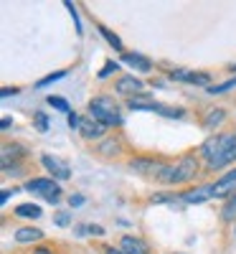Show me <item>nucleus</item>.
<instances>
[{
  "label": "nucleus",
  "mask_w": 236,
  "mask_h": 254,
  "mask_svg": "<svg viewBox=\"0 0 236 254\" xmlns=\"http://www.w3.org/2000/svg\"><path fill=\"white\" fill-rule=\"evenodd\" d=\"M13 94H18V87H5V89H0V97H13Z\"/></svg>",
  "instance_id": "473e14b6"
},
{
  "label": "nucleus",
  "mask_w": 236,
  "mask_h": 254,
  "mask_svg": "<svg viewBox=\"0 0 236 254\" xmlns=\"http://www.w3.org/2000/svg\"><path fill=\"white\" fill-rule=\"evenodd\" d=\"M54 224H56V226H69V224H71V216L66 214V211H61V214H56Z\"/></svg>",
  "instance_id": "cd10ccee"
},
{
  "label": "nucleus",
  "mask_w": 236,
  "mask_h": 254,
  "mask_svg": "<svg viewBox=\"0 0 236 254\" xmlns=\"http://www.w3.org/2000/svg\"><path fill=\"white\" fill-rule=\"evenodd\" d=\"M10 193H15V188H13V190H3V193H0V203H3V206L8 203V198H10Z\"/></svg>",
  "instance_id": "c9c22d12"
},
{
  "label": "nucleus",
  "mask_w": 236,
  "mask_h": 254,
  "mask_svg": "<svg viewBox=\"0 0 236 254\" xmlns=\"http://www.w3.org/2000/svg\"><path fill=\"white\" fill-rule=\"evenodd\" d=\"M84 201H87V198H84L81 193H71V196H69V206H71V208H79V206H84Z\"/></svg>",
  "instance_id": "c756f323"
},
{
  "label": "nucleus",
  "mask_w": 236,
  "mask_h": 254,
  "mask_svg": "<svg viewBox=\"0 0 236 254\" xmlns=\"http://www.w3.org/2000/svg\"><path fill=\"white\" fill-rule=\"evenodd\" d=\"M13 214L18 219H41L44 216V208H41L38 203H20V206H15Z\"/></svg>",
  "instance_id": "dca6fc26"
},
{
  "label": "nucleus",
  "mask_w": 236,
  "mask_h": 254,
  "mask_svg": "<svg viewBox=\"0 0 236 254\" xmlns=\"http://www.w3.org/2000/svg\"><path fill=\"white\" fill-rule=\"evenodd\" d=\"M63 76H66V71H54V74H46L44 79H38L33 87L36 89H46V87H51V84H56V81H61Z\"/></svg>",
  "instance_id": "4be33fe9"
},
{
  "label": "nucleus",
  "mask_w": 236,
  "mask_h": 254,
  "mask_svg": "<svg viewBox=\"0 0 236 254\" xmlns=\"http://www.w3.org/2000/svg\"><path fill=\"white\" fill-rule=\"evenodd\" d=\"M26 155L23 145H13L5 142L3 145V158H0V165H3V173H18L20 171V158Z\"/></svg>",
  "instance_id": "39448f33"
},
{
  "label": "nucleus",
  "mask_w": 236,
  "mask_h": 254,
  "mask_svg": "<svg viewBox=\"0 0 236 254\" xmlns=\"http://www.w3.org/2000/svg\"><path fill=\"white\" fill-rule=\"evenodd\" d=\"M97 28H99V33L104 36V41H107V44H110L115 51H122V49H124V46H122V38H119L115 31H110L107 26H97Z\"/></svg>",
  "instance_id": "aec40b11"
},
{
  "label": "nucleus",
  "mask_w": 236,
  "mask_h": 254,
  "mask_svg": "<svg viewBox=\"0 0 236 254\" xmlns=\"http://www.w3.org/2000/svg\"><path fill=\"white\" fill-rule=\"evenodd\" d=\"M104 130H107V127H104V125H99L97 120H92V117H81V127H79V135H81L84 140L94 142V140H99V137L104 135Z\"/></svg>",
  "instance_id": "9b49d317"
},
{
  "label": "nucleus",
  "mask_w": 236,
  "mask_h": 254,
  "mask_svg": "<svg viewBox=\"0 0 236 254\" xmlns=\"http://www.w3.org/2000/svg\"><path fill=\"white\" fill-rule=\"evenodd\" d=\"M33 254H56V252H54L51 247H36V249H33Z\"/></svg>",
  "instance_id": "f704fd0d"
},
{
  "label": "nucleus",
  "mask_w": 236,
  "mask_h": 254,
  "mask_svg": "<svg viewBox=\"0 0 236 254\" xmlns=\"http://www.w3.org/2000/svg\"><path fill=\"white\" fill-rule=\"evenodd\" d=\"M119 249H122L124 254H150L147 242L140 239V237H132V234H127V237L119 239Z\"/></svg>",
  "instance_id": "ddd939ff"
},
{
  "label": "nucleus",
  "mask_w": 236,
  "mask_h": 254,
  "mask_svg": "<svg viewBox=\"0 0 236 254\" xmlns=\"http://www.w3.org/2000/svg\"><path fill=\"white\" fill-rule=\"evenodd\" d=\"M89 117L97 120L104 127H119L122 125V112L119 104L115 102V97L110 94H97L89 99Z\"/></svg>",
  "instance_id": "7ed1b4c3"
},
{
  "label": "nucleus",
  "mask_w": 236,
  "mask_h": 254,
  "mask_svg": "<svg viewBox=\"0 0 236 254\" xmlns=\"http://www.w3.org/2000/svg\"><path fill=\"white\" fill-rule=\"evenodd\" d=\"M13 239H15V244H33V242H41V239H44V229L20 226V229H15Z\"/></svg>",
  "instance_id": "4468645a"
},
{
  "label": "nucleus",
  "mask_w": 236,
  "mask_h": 254,
  "mask_svg": "<svg viewBox=\"0 0 236 254\" xmlns=\"http://www.w3.org/2000/svg\"><path fill=\"white\" fill-rule=\"evenodd\" d=\"M208 171H221L224 165L234 163L236 160V132H221V135H213L208 137L203 145H201V153H198Z\"/></svg>",
  "instance_id": "f257e3e1"
},
{
  "label": "nucleus",
  "mask_w": 236,
  "mask_h": 254,
  "mask_svg": "<svg viewBox=\"0 0 236 254\" xmlns=\"http://www.w3.org/2000/svg\"><path fill=\"white\" fill-rule=\"evenodd\" d=\"M33 127L38 132H46L49 130V115L46 112H33Z\"/></svg>",
  "instance_id": "393cba45"
},
{
  "label": "nucleus",
  "mask_w": 236,
  "mask_h": 254,
  "mask_svg": "<svg viewBox=\"0 0 236 254\" xmlns=\"http://www.w3.org/2000/svg\"><path fill=\"white\" fill-rule=\"evenodd\" d=\"M46 104H49V107H54V110H59V112H66V115H71V104H69V99H66V97L51 94V97L46 99Z\"/></svg>",
  "instance_id": "412c9836"
},
{
  "label": "nucleus",
  "mask_w": 236,
  "mask_h": 254,
  "mask_svg": "<svg viewBox=\"0 0 236 254\" xmlns=\"http://www.w3.org/2000/svg\"><path fill=\"white\" fill-rule=\"evenodd\" d=\"M183 81L196 84V87H206V89L211 87V76H208V74H203V71H185Z\"/></svg>",
  "instance_id": "6ab92c4d"
},
{
  "label": "nucleus",
  "mask_w": 236,
  "mask_h": 254,
  "mask_svg": "<svg viewBox=\"0 0 236 254\" xmlns=\"http://www.w3.org/2000/svg\"><path fill=\"white\" fill-rule=\"evenodd\" d=\"M41 165L46 168V171H49V178H54V181H69V178H71L69 163L61 160V158H56V155L44 153V155H41Z\"/></svg>",
  "instance_id": "423d86ee"
},
{
  "label": "nucleus",
  "mask_w": 236,
  "mask_h": 254,
  "mask_svg": "<svg viewBox=\"0 0 236 254\" xmlns=\"http://www.w3.org/2000/svg\"><path fill=\"white\" fill-rule=\"evenodd\" d=\"M236 219V196H231L226 203H224V208H221V221H234Z\"/></svg>",
  "instance_id": "5701e85b"
},
{
  "label": "nucleus",
  "mask_w": 236,
  "mask_h": 254,
  "mask_svg": "<svg viewBox=\"0 0 236 254\" xmlns=\"http://www.w3.org/2000/svg\"><path fill=\"white\" fill-rule=\"evenodd\" d=\"M69 127L79 132V127H81V117H79L76 112H71V115H69Z\"/></svg>",
  "instance_id": "7c9ffc66"
},
{
  "label": "nucleus",
  "mask_w": 236,
  "mask_h": 254,
  "mask_svg": "<svg viewBox=\"0 0 236 254\" xmlns=\"http://www.w3.org/2000/svg\"><path fill=\"white\" fill-rule=\"evenodd\" d=\"M196 176H198V158L193 153H185L176 163H165V168L158 176V183H163V186H180V183L193 181Z\"/></svg>",
  "instance_id": "f03ea898"
},
{
  "label": "nucleus",
  "mask_w": 236,
  "mask_h": 254,
  "mask_svg": "<svg viewBox=\"0 0 236 254\" xmlns=\"http://www.w3.org/2000/svg\"><path fill=\"white\" fill-rule=\"evenodd\" d=\"M10 127H13V117H3V120H0V130H3V132H8Z\"/></svg>",
  "instance_id": "2f4dec72"
},
{
  "label": "nucleus",
  "mask_w": 236,
  "mask_h": 254,
  "mask_svg": "<svg viewBox=\"0 0 236 254\" xmlns=\"http://www.w3.org/2000/svg\"><path fill=\"white\" fill-rule=\"evenodd\" d=\"M63 5H66V10L71 13V18H74V26H76V33L81 36V33H84V28H81V20H79V10H76V5L71 3V0H66Z\"/></svg>",
  "instance_id": "a878e982"
},
{
  "label": "nucleus",
  "mask_w": 236,
  "mask_h": 254,
  "mask_svg": "<svg viewBox=\"0 0 236 254\" xmlns=\"http://www.w3.org/2000/svg\"><path fill=\"white\" fill-rule=\"evenodd\" d=\"M226 120V110H221V107H213V110H208L206 112V117H203V127H206V130H216V127L221 125Z\"/></svg>",
  "instance_id": "f3484780"
},
{
  "label": "nucleus",
  "mask_w": 236,
  "mask_h": 254,
  "mask_svg": "<svg viewBox=\"0 0 236 254\" xmlns=\"http://www.w3.org/2000/svg\"><path fill=\"white\" fill-rule=\"evenodd\" d=\"M122 150H124V142H122L119 137H107V140H102V142L94 147V153H97L99 158H104V160H115V158H119Z\"/></svg>",
  "instance_id": "1a4fd4ad"
},
{
  "label": "nucleus",
  "mask_w": 236,
  "mask_h": 254,
  "mask_svg": "<svg viewBox=\"0 0 236 254\" xmlns=\"http://www.w3.org/2000/svg\"><path fill=\"white\" fill-rule=\"evenodd\" d=\"M115 92L122 94V97H127V99H132V97L145 94V84H142V79H137L135 74H124V76H119V79L115 81Z\"/></svg>",
  "instance_id": "0eeeda50"
},
{
  "label": "nucleus",
  "mask_w": 236,
  "mask_h": 254,
  "mask_svg": "<svg viewBox=\"0 0 236 254\" xmlns=\"http://www.w3.org/2000/svg\"><path fill=\"white\" fill-rule=\"evenodd\" d=\"M117 69H119V64L110 59V61H107V64H104V69L99 71V79H107V76H112V74H115Z\"/></svg>",
  "instance_id": "bb28decb"
},
{
  "label": "nucleus",
  "mask_w": 236,
  "mask_h": 254,
  "mask_svg": "<svg viewBox=\"0 0 236 254\" xmlns=\"http://www.w3.org/2000/svg\"><path fill=\"white\" fill-rule=\"evenodd\" d=\"M153 104H155V99L150 97L147 92H145V94H140V97L127 99V107H130L132 112H153Z\"/></svg>",
  "instance_id": "2eb2a0df"
},
{
  "label": "nucleus",
  "mask_w": 236,
  "mask_h": 254,
  "mask_svg": "<svg viewBox=\"0 0 236 254\" xmlns=\"http://www.w3.org/2000/svg\"><path fill=\"white\" fill-rule=\"evenodd\" d=\"M153 112L155 115H163L168 120H183L185 117V110L183 107H168V104H160V102L153 104Z\"/></svg>",
  "instance_id": "a211bd4d"
},
{
  "label": "nucleus",
  "mask_w": 236,
  "mask_h": 254,
  "mask_svg": "<svg viewBox=\"0 0 236 254\" xmlns=\"http://www.w3.org/2000/svg\"><path fill=\"white\" fill-rule=\"evenodd\" d=\"M23 190H28L31 196H38V198H44L46 203H54V206H56V203L61 201V196H63L59 181H54V178H31V181L23 186Z\"/></svg>",
  "instance_id": "20e7f679"
},
{
  "label": "nucleus",
  "mask_w": 236,
  "mask_h": 254,
  "mask_svg": "<svg viewBox=\"0 0 236 254\" xmlns=\"http://www.w3.org/2000/svg\"><path fill=\"white\" fill-rule=\"evenodd\" d=\"M231 71H236V64H234V66H231Z\"/></svg>",
  "instance_id": "e433bc0d"
},
{
  "label": "nucleus",
  "mask_w": 236,
  "mask_h": 254,
  "mask_svg": "<svg viewBox=\"0 0 236 254\" xmlns=\"http://www.w3.org/2000/svg\"><path fill=\"white\" fill-rule=\"evenodd\" d=\"M183 203H203L208 198H216V183H208V186H201V188H193V190H185L180 193Z\"/></svg>",
  "instance_id": "9d476101"
},
{
  "label": "nucleus",
  "mask_w": 236,
  "mask_h": 254,
  "mask_svg": "<svg viewBox=\"0 0 236 254\" xmlns=\"http://www.w3.org/2000/svg\"><path fill=\"white\" fill-rule=\"evenodd\" d=\"M122 64H127V66L137 69L140 74H150V71H153V66H155V64L150 61L147 56H142V54H130V51H124V54H122Z\"/></svg>",
  "instance_id": "f8f14e48"
},
{
  "label": "nucleus",
  "mask_w": 236,
  "mask_h": 254,
  "mask_svg": "<svg viewBox=\"0 0 236 254\" xmlns=\"http://www.w3.org/2000/svg\"><path fill=\"white\" fill-rule=\"evenodd\" d=\"M102 252H104V254H124L119 247H102Z\"/></svg>",
  "instance_id": "72a5a7b5"
},
{
  "label": "nucleus",
  "mask_w": 236,
  "mask_h": 254,
  "mask_svg": "<svg viewBox=\"0 0 236 254\" xmlns=\"http://www.w3.org/2000/svg\"><path fill=\"white\" fill-rule=\"evenodd\" d=\"M104 226H99V224H87V234H92V237H104Z\"/></svg>",
  "instance_id": "c85d7f7f"
},
{
  "label": "nucleus",
  "mask_w": 236,
  "mask_h": 254,
  "mask_svg": "<svg viewBox=\"0 0 236 254\" xmlns=\"http://www.w3.org/2000/svg\"><path fill=\"white\" fill-rule=\"evenodd\" d=\"M234 87H236V76H231V79H226V81H221V84H211L206 92H208V94H224V92H229V89H234Z\"/></svg>",
  "instance_id": "b1692460"
},
{
  "label": "nucleus",
  "mask_w": 236,
  "mask_h": 254,
  "mask_svg": "<svg viewBox=\"0 0 236 254\" xmlns=\"http://www.w3.org/2000/svg\"><path fill=\"white\" fill-rule=\"evenodd\" d=\"M234 234H236V229H234Z\"/></svg>",
  "instance_id": "4c0bfd02"
},
{
  "label": "nucleus",
  "mask_w": 236,
  "mask_h": 254,
  "mask_svg": "<svg viewBox=\"0 0 236 254\" xmlns=\"http://www.w3.org/2000/svg\"><path fill=\"white\" fill-rule=\"evenodd\" d=\"M127 168H130L132 173H137V176H160V171L165 168V163H160V160H155V158H132L130 163H127Z\"/></svg>",
  "instance_id": "6e6552de"
}]
</instances>
